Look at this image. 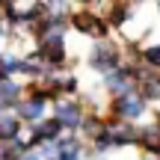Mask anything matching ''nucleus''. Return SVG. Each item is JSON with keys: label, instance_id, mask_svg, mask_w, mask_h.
<instances>
[{"label": "nucleus", "instance_id": "nucleus-1", "mask_svg": "<svg viewBox=\"0 0 160 160\" xmlns=\"http://www.w3.org/2000/svg\"><path fill=\"white\" fill-rule=\"evenodd\" d=\"M68 24H71V30H74V33L92 36L95 42H104V39L110 36L107 18H101L98 12H92V9H74V12L68 15Z\"/></svg>", "mask_w": 160, "mask_h": 160}, {"label": "nucleus", "instance_id": "nucleus-2", "mask_svg": "<svg viewBox=\"0 0 160 160\" xmlns=\"http://www.w3.org/2000/svg\"><path fill=\"white\" fill-rule=\"evenodd\" d=\"M89 68H95L98 74H110V71L122 68V48L110 39L95 42V48L89 53Z\"/></svg>", "mask_w": 160, "mask_h": 160}, {"label": "nucleus", "instance_id": "nucleus-3", "mask_svg": "<svg viewBox=\"0 0 160 160\" xmlns=\"http://www.w3.org/2000/svg\"><path fill=\"white\" fill-rule=\"evenodd\" d=\"M33 59H39L48 71L59 68L65 62V36H48V39L36 42V53H30Z\"/></svg>", "mask_w": 160, "mask_h": 160}, {"label": "nucleus", "instance_id": "nucleus-4", "mask_svg": "<svg viewBox=\"0 0 160 160\" xmlns=\"http://www.w3.org/2000/svg\"><path fill=\"white\" fill-rule=\"evenodd\" d=\"M142 113H145V98L139 95V92H131V95H125V98H113V101H110V119H116V122L133 125Z\"/></svg>", "mask_w": 160, "mask_h": 160}, {"label": "nucleus", "instance_id": "nucleus-5", "mask_svg": "<svg viewBox=\"0 0 160 160\" xmlns=\"http://www.w3.org/2000/svg\"><path fill=\"white\" fill-rule=\"evenodd\" d=\"M53 119H57L59 125H62V131L77 133L80 128H83V119H86L83 104L71 101V98H59V101L53 104Z\"/></svg>", "mask_w": 160, "mask_h": 160}, {"label": "nucleus", "instance_id": "nucleus-6", "mask_svg": "<svg viewBox=\"0 0 160 160\" xmlns=\"http://www.w3.org/2000/svg\"><path fill=\"white\" fill-rule=\"evenodd\" d=\"M104 86L113 98H125L131 92H137V68L133 65H122V68L104 74Z\"/></svg>", "mask_w": 160, "mask_h": 160}, {"label": "nucleus", "instance_id": "nucleus-7", "mask_svg": "<svg viewBox=\"0 0 160 160\" xmlns=\"http://www.w3.org/2000/svg\"><path fill=\"white\" fill-rule=\"evenodd\" d=\"M62 137V125H59L57 119H42L36 122V125H30V148L39 142H57V139Z\"/></svg>", "mask_w": 160, "mask_h": 160}, {"label": "nucleus", "instance_id": "nucleus-8", "mask_svg": "<svg viewBox=\"0 0 160 160\" xmlns=\"http://www.w3.org/2000/svg\"><path fill=\"white\" fill-rule=\"evenodd\" d=\"M45 113H48V101H42V98H36V95H27V98H21V101L15 104V116L21 122H30V125L42 122Z\"/></svg>", "mask_w": 160, "mask_h": 160}, {"label": "nucleus", "instance_id": "nucleus-9", "mask_svg": "<svg viewBox=\"0 0 160 160\" xmlns=\"http://www.w3.org/2000/svg\"><path fill=\"white\" fill-rule=\"evenodd\" d=\"M53 148H57V160H83V142L74 133H62L53 142Z\"/></svg>", "mask_w": 160, "mask_h": 160}, {"label": "nucleus", "instance_id": "nucleus-10", "mask_svg": "<svg viewBox=\"0 0 160 160\" xmlns=\"http://www.w3.org/2000/svg\"><path fill=\"white\" fill-rule=\"evenodd\" d=\"M21 92H24V86L18 83L15 77H9V74L0 71V104H6V107L15 113V104L21 101Z\"/></svg>", "mask_w": 160, "mask_h": 160}, {"label": "nucleus", "instance_id": "nucleus-11", "mask_svg": "<svg viewBox=\"0 0 160 160\" xmlns=\"http://www.w3.org/2000/svg\"><path fill=\"white\" fill-rule=\"evenodd\" d=\"M137 145L142 151H148V154H157L160 157V125H145L139 128V137H137Z\"/></svg>", "mask_w": 160, "mask_h": 160}, {"label": "nucleus", "instance_id": "nucleus-12", "mask_svg": "<svg viewBox=\"0 0 160 160\" xmlns=\"http://www.w3.org/2000/svg\"><path fill=\"white\" fill-rule=\"evenodd\" d=\"M21 137V119H18L12 110L0 113V145L3 142H12V139Z\"/></svg>", "mask_w": 160, "mask_h": 160}, {"label": "nucleus", "instance_id": "nucleus-13", "mask_svg": "<svg viewBox=\"0 0 160 160\" xmlns=\"http://www.w3.org/2000/svg\"><path fill=\"white\" fill-rule=\"evenodd\" d=\"M137 15V9H133V3H113L107 12V24L110 27H122V24L128 21V18Z\"/></svg>", "mask_w": 160, "mask_h": 160}, {"label": "nucleus", "instance_id": "nucleus-14", "mask_svg": "<svg viewBox=\"0 0 160 160\" xmlns=\"http://www.w3.org/2000/svg\"><path fill=\"white\" fill-rule=\"evenodd\" d=\"M139 62H145V68L157 71V68H160V45L145 48V51H142V57H139Z\"/></svg>", "mask_w": 160, "mask_h": 160}]
</instances>
